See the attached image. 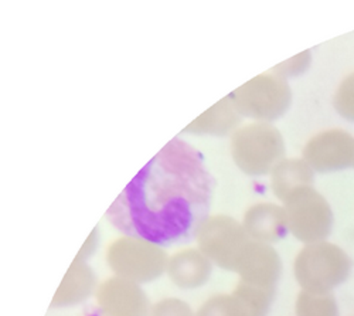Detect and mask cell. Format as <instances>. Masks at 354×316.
Segmentation results:
<instances>
[{"label": "cell", "instance_id": "1", "mask_svg": "<svg viewBox=\"0 0 354 316\" xmlns=\"http://www.w3.org/2000/svg\"><path fill=\"white\" fill-rule=\"evenodd\" d=\"M231 156L240 170L250 176L271 175L286 159L281 131L270 122H252L231 135Z\"/></svg>", "mask_w": 354, "mask_h": 316}, {"label": "cell", "instance_id": "2", "mask_svg": "<svg viewBox=\"0 0 354 316\" xmlns=\"http://www.w3.org/2000/svg\"><path fill=\"white\" fill-rule=\"evenodd\" d=\"M243 118L270 122L282 118L292 104L288 80L272 71L259 74L230 94Z\"/></svg>", "mask_w": 354, "mask_h": 316}, {"label": "cell", "instance_id": "3", "mask_svg": "<svg viewBox=\"0 0 354 316\" xmlns=\"http://www.w3.org/2000/svg\"><path fill=\"white\" fill-rule=\"evenodd\" d=\"M106 263L115 277L142 285L158 279L166 272L169 255L159 244L124 236L108 247Z\"/></svg>", "mask_w": 354, "mask_h": 316}, {"label": "cell", "instance_id": "4", "mask_svg": "<svg viewBox=\"0 0 354 316\" xmlns=\"http://www.w3.org/2000/svg\"><path fill=\"white\" fill-rule=\"evenodd\" d=\"M251 241L243 223L227 214L209 216L196 234L197 248L213 266L232 272L237 270L240 257Z\"/></svg>", "mask_w": 354, "mask_h": 316}, {"label": "cell", "instance_id": "5", "mask_svg": "<svg viewBox=\"0 0 354 316\" xmlns=\"http://www.w3.org/2000/svg\"><path fill=\"white\" fill-rule=\"evenodd\" d=\"M348 272V260L333 244L315 243L305 247L295 261V275L308 292L326 294Z\"/></svg>", "mask_w": 354, "mask_h": 316}, {"label": "cell", "instance_id": "6", "mask_svg": "<svg viewBox=\"0 0 354 316\" xmlns=\"http://www.w3.org/2000/svg\"><path fill=\"white\" fill-rule=\"evenodd\" d=\"M288 230L298 240L315 244L328 237L333 224V213L328 200L315 187L293 193L283 202Z\"/></svg>", "mask_w": 354, "mask_h": 316}, {"label": "cell", "instance_id": "7", "mask_svg": "<svg viewBox=\"0 0 354 316\" xmlns=\"http://www.w3.org/2000/svg\"><path fill=\"white\" fill-rule=\"evenodd\" d=\"M302 159L315 174H336L354 165V138L344 129L333 128L312 136L304 148Z\"/></svg>", "mask_w": 354, "mask_h": 316}, {"label": "cell", "instance_id": "8", "mask_svg": "<svg viewBox=\"0 0 354 316\" xmlns=\"http://www.w3.org/2000/svg\"><path fill=\"white\" fill-rule=\"evenodd\" d=\"M95 299L101 316H149L152 309L139 284L115 275L98 285Z\"/></svg>", "mask_w": 354, "mask_h": 316}, {"label": "cell", "instance_id": "9", "mask_svg": "<svg viewBox=\"0 0 354 316\" xmlns=\"http://www.w3.org/2000/svg\"><path fill=\"white\" fill-rule=\"evenodd\" d=\"M281 270L279 255L270 244L251 241L243 251L235 272L240 275L241 282L274 290L279 281Z\"/></svg>", "mask_w": 354, "mask_h": 316}, {"label": "cell", "instance_id": "10", "mask_svg": "<svg viewBox=\"0 0 354 316\" xmlns=\"http://www.w3.org/2000/svg\"><path fill=\"white\" fill-rule=\"evenodd\" d=\"M213 263L198 248H186L169 257L166 274L182 290H196L209 282Z\"/></svg>", "mask_w": 354, "mask_h": 316}, {"label": "cell", "instance_id": "11", "mask_svg": "<svg viewBox=\"0 0 354 316\" xmlns=\"http://www.w3.org/2000/svg\"><path fill=\"white\" fill-rule=\"evenodd\" d=\"M243 225L252 241L275 243L288 232V221L283 206L274 203H257L251 206L243 220Z\"/></svg>", "mask_w": 354, "mask_h": 316}, {"label": "cell", "instance_id": "12", "mask_svg": "<svg viewBox=\"0 0 354 316\" xmlns=\"http://www.w3.org/2000/svg\"><path fill=\"white\" fill-rule=\"evenodd\" d=\"M98 290L97 275L86 261L71 263L60 286L54 294L51 308H71L86 301Z\"/></svg>", "mask_w": 354, "mask_h": 316}, {"label": "cell", "instance_id": "13", "mask_svg": "<svg viewBox=\"0 0 354 316\" xmlns=\"http://www.w3.org/2000/svg\"><path fill=\"white\" fill-rule=\"evenodd\" d=\"M243 115L235 108L232 100L228 97L218 101L209 111H205L197 120L189 124L183 132L196 135H216L224 136L234 133L241 124Z\"/></svg>", "mask_w": 354, "mask_h": 316}, {"label": "cell", "instance_id": "14", "mask_svg": "<svg viewBox=\"0 0 354 316\" xmlns=\"http://www.w3.org/2000/svg\"><path fill=\"white\" fill-rule=\"evenodd\" d=\"M315 175L302 158H286L272 170L271 189L281 202H285L298 190L315 187Z\"/></svg>", "mask_w": 354, "mask_h": 316}, {"label": "cell", "instance_id": "15", "mask_svg": "<svg viewBox=\"0 0 354 316\" xmlns=\"http://www.w3.org/2000/svg\"><path fill=\"white\" fill-rule=\"evenodd\" d=\"M232 295L239 299L247 316H267L272 304L274 290H265L255 285L240 282L235 286Z\"/></svg>", "mask_w": 354, "mask_h": 316}, {"label": "cell", "instance_id": "16", "mask_svg": "<svg viewBox=\"0 0 354 316\" xmlns=\"http://www.w3.org/2000/svg\"><path fill=\"white\" fill-rule=\"evenodd\" d=\"M298 316H336L335 301L330 295L317 292H302L297 304Z\"/></svg>", "mask_w": 354, "mask_h": 316}, {"label": "cell", "instance_id": "17", "mask_svg": "<svg viewBox=\"0 0 354 316\" xmlns=\"http://www.w3.org/2000/svg\"><path fill=\"white\" fill-rule=\"evenodd\" d=\"M196 316H247V313L232 294H218L205 301Z\"/></svg>", "mask_w": 354, "mask_h": 316}, {"label": "cell", "instance_id": "18", "mask_svg": "<svg viewBox=\"0 0 354 316\" xmlns=\"http://www.w3.org/2000/svg\"><path fill=\"white\" fill-rule=\"evenodd\" d=\"M333 106L342 118L354 124V73L339 84L333 97Z\"/></svg>", "mask_w": 354, "mask_h": 316}, {"label": "cell", "instance_id": "19", "mask_svg": "<svg viewBox=\"0 0 354 316\" xmlns=\"http://www.w3.org/2000/svg\"><path fill=\"white\" fill-rule=\"evenodd\" d=\"M312 64V51L305 50L299 53L298 55H293L290 59L277 64L271 71L285 80L297 78L302 74H305Z\"/></svg>", "mask_w": 354, "mask_h": 316}, {"label": "cell", "instance_id": "20", "mask_svg": "<svg viewBox=\"0 0 354 316\" xmlns=\"http://www.w3.org/2000/svg\"><path fill=\"white\" fill-rule=\"evenodd\" d=\"M149 316H196V312L183 299L165 298L152 305Z\"/></svg>", "mask_w": 354, "mask_h": 316}, {"label": "cell", "instance_id": "21", "mask_svg": "<svg viewBox=\"0 0 354 316\" xmlns=\"http://www.w3.org/2000/svg\"><path fill=\"white\" fill-rule=\"evenodd\" d=\"M98 244H100V230H98V227H95L91 232V234L88 236V239L85 240V243L82 244L81 250L78 251V254L75 257L77 260L88 263V260H90V258L95 254Z\"/></svg>", "mask_w": 354, "mask_h": 316}, {"label": "cell", "instance_id": "22", "mask_svg": "<svg viewBox=\"0 0 354 316\" xmlns=\"http://www.w3.org/2000/svg\"><path fill=\"white\" fill-rule=\"evenodd\" d=\"M353 169H354V165H353Z\"/></svg>", "mask_w": 354, "mask_h": 316}]
</instances>
